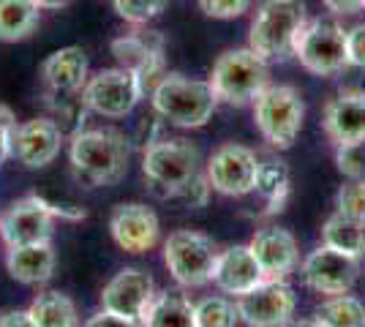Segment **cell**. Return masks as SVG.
I'll return each instance as SVG.
<instances>
[{"label": "cell", "instance_id": "cell-8", "mask_svg": "<svg viewBox=\"0 0 365 327\" xmlns=\"http://www.w3.org/2000/svg\"><path fill=\"white\" fill-rule=\"evenodd\" d=\"M292 55L314 77H338L349 68L346 31L335 19H311L297 36Z\"/></svg>", "mask_w": 365, "mask_h": 327}, {"label": "cell", "instance_id": "cell-26", "mask_svg": "<svg viewBox=\"0 0 365 327\" xmlns=\"http://www.w3.org/2000/svg\"><path fill=\"white\" fill-rule=\"evenodd\" d=\"M31 325L33 327H74L79 325V313H76L74 300L61 292V289H49L41 292L31 303Z\"/></svg>", "mask_w": 365, "mask_h": 327}, {"label": "cell", "instance_id": "cell-7", "mask_svg": "<svg viewBox=\"0 0 365 327\" xmlns=\"http://www.w3.org/2000/svg\"><path fill=\"white\" fill-rule=\"evenodd\" d=\"M215 259H218L215 243L207 234L194 229H178L164 243V265L175 284L182 289H202L213 284Z\"/></svg>", "mask_w": 365, "mask_h": 327}, {"label": "cell", "instance_id": "cell-32", "mask_svg": "<svg viewBox=\"0 0 365 327\" xmlns=\"http://www.w3.org/2000/svg\"><path fill=\"white\" fill-rule=\"evenodd\" d=\"M335 207H338V213L365 224V177L344 183L335 197Z\"/></svg>", "mask_w": 365, "mask_h": 327}, {"label": "cell", "instance_id": "cell-20", "mask_svg": "<svg viewBox=\"0 0 365 327\" xmlns=\"http://www.w3.org/2000/svg\"><path fill=\"white\" fill-rule=\"evenodd\" d=\"M262 281H264V273H262L251 246H232L227 251H218L213 284L224 295L240 297L251 292Z\"/></svg>", "mask_w": 365, "mask_h": 327}, {"label": "cell", "instance_id": "cell-40", "mask_svg": "<svg viewBox=\"0 0 365 327\" xmlns=\"http://www.w3.org/2000/svg\"><path fill=\"white\" fill-rule=\"evenodd\" d=\"M28 327L31 325V313L28 311H9V313H0V327ZM33 327V325H31Z\"/></svg>", "mask_w": 365, "mask_h": 327}, {"label": "cell", "instance_id": "cell-18", "mask_svg": "<svg viewBox=\"0 0 365 327\" xmlns=\"http://www.w3.org/2000/svg\"><path fill=\"white\" fill-rule=\"evenodd\" d=\"M322 128L335 147L365 145V90H341L324 104Z\"/></svg>", "mask_w": 365, "mask_h": 327}, {"label": "cell", "instance_id": "cell-12", "mask_svg": "<svg viewBox=\"0 0 365 327\" xmlns=\"http://www.w3.org/2000/svg\"><path fill=\"white\" fill-rule=\"evenodd\" d=\"M257 153L251 147H245V145L227 142L210 156L205 175H207L213 191H218V194H224V197H245V194H254V188H257Z\"/></svg>", "mask_w": 365, "mask_h": 327}, {"label": "cell", "instance_id": "cell-17", "mask_svg": "<svg viewBox=\"0 0 365 327\" xmlns=\"http://www.w3.org/2000/svg\"><path fill=\"white\" fill-rule=\"evenodd\" d=\"M112 55L118 58L123 68H131L145 90L153 88L158 79L164 77V36L155 31L148 33H128L112 41Z\"/></svg>", "mask_w": 365, "mask_h": 327}, {"label": "cell", "instance_id": "cell-29", "mask_svg": "<svg viewBox=\"0 0 365 327\" xmlns=\"http://www.w3.org/2000/svg\"><path fill=\"white\" fill-rule=\"evenodd\" d=\"M49 109H52V120L61 125L63 134L71 140L76 131L85 128V120H88V104L82 93H55L49 90Z\"/></svg>", "mask_w": 365, "mask_h": 327}, {"label": "cell", "instance_id": "cell-15", "mask_svg": "<svg viewBox=\"0 0 365 327\" xmlns=\"http://www.w3.org/2000/svg\"><path fill=\"white\" fill-rule=\"evenodd\" d=\"M63 142L66 134L49 115L31 118L25 123H16L11 137V156L28 170H44L61 156Z\"/></svg>", "mask_w": 365, "mask_h": 327}, {"label": "cell", "instance_id": "cell-1", "mask_svg": "<svg viewBox=\"0 0 365 327\" xmlns=\"http://www.w3.org/2000/svg\"><path fill=\"white\" fill-rule=\"evenodd\" d=\"M68 161L82 186H115L128 172L131 140L118 128H82L71 137Z\"/></svg>", "mask_w": 365, "mask_h": 327}, {"label": "cell", "instance_id": "cell-13", "mask_svg": "<svg viewBox=\"0 0 365 327\" xmlns=\"http://www.w3.org/2000/svg\"><path fill=\"white\" fill-rule=\"evenodd\" d=\"M300 273L311 292L324 297L344 295L354 286V281L360 276V259L322 243L319 249L311 251L303 259Z\"/></svg>", "mask_w": 365, "mask_h": 327}, {"label": "cell", "instance_id": "cell-25", "mask_svg": "<svg viewBox=\"0 0 365 327\" xmlns=\"http://www.w3.org/2000/svg\"><path fill=\"white\" fill-rule=\"evenodd\" d=\"M41 9L33 0H0V41L16 44L36 33Z\"/></svg>", "mask_w": 365, "mask_h": 327}, {"label": "cell", "instance_id": "cell-19", "mask_svg": "<svg viewBox=\"0 0 365 327\" xmlns=\"http://www.w3.org/2000/svg\"><path fill=\"white\" fill-rule=\"evenodd\" d=\"M248 246L254 251L264 279H287L289 273H294V267L300 265L297 240L284 227H264V229H259Z\"/></svg>", "mask_w": 365, "mask_h": 327}, {"label": "cell", "instance_id": "cell-22", "mask_svg": "<svg viewBox=\"0 0 365 327\" xmlns=\"http://www.w3.org/2000/svg\"><path fill=\"white\" fill-rule=\"evenodd\" d=\"M91 63L82 47H63L55 49L44 63H41V77L44 85L55 93H82Z\"/></svg>", "mask_w": 365, "mask_h": 327}, {"label": "cell", "instance_id": "cell-10", "mask_svg": "<svg viewBox=\"0 0 365 327\" xmlns=\"http://www.w3.org/2000/svg\"><path fill=\"white\" fill-rule=\"evenodd\" d=\"M145 95L142 79L131 68H101L98 74L88 77L82 88V98L91 112L101 118H125Z\"/></svg>", "mask_w": 365, "mask_h": 327}, {"label": "cell", "instance_id": "cell-24", "mask_svg": "<svg viewBox=\"0 0 365 327\" xmlns=\"http://www.w3.org/2000/svg\"><path fill=\"white\" fill-rule=\"evenodd\" d=\"M289 186H292V172H289V164L284 158L259 161L257 188L254 191L267 202L264 213H281L284 210V204L289 199Z\"/></svg>", "mask_w": 365, "mask_h": 327}, {"label": "cell", "instance_id": "cell-11", "mask_svg": "<svg viewBox=\"0 0 365 327\" xmlns=\"http://www.w3.org/2000/svg\"><path fill=\"white\" fill-rule=\"evenodd\" d=\"M240 322L251 327H284L292 322L297 295L287 279H264L251 292L235 297Z\"/></svg>", "mask_w": 365, "mask_h": 327}, {"label": "cell", "instance_id": "cell-4", "mask_svg": "<svg viewBox=\"0 0 365 327\" xmlns=\"http://www.w3.org/2000/svg\"><path fill=\"white\" fill-rule=\"evenodd\" d=\"M58 216L82 221L85 210L82 207L71 210V207H63V204L58 207L55 202L44 199L41 194H28V197L11 202L0 213V240H3L6 249L28 246V243H46V240H52Z\"/></svg>", "mask_w": 365, "mask_h": 327}, {"label": "cell", "instance_id": "cell-3", "mask_svg": "<svg viewBox=\"0 0 365 327\" xmlns=\"http://www.w3.org/2000/svg\"><path fill=\"white\" fill-rule=\"evenodd\" d=\"M303 0H264L257 9L248 31V47L262 61H281L294 52V41L305 28Z\"/></svg>", "mask_w": 365, "mask_h": 327}, {"label": "cell", "instance_id": "cell-38", "mask_svg": "<svg viewBox=\"0 0 365 327\" xmlns=\"http://www.w3.org/2000/svg\"><path fill=\"white\" fill-rule=\"evenodd\" d=\"M327 11H333L335 16H349L357 14L365 6V0H322Z\"/></svg>", "mask_w": 365, "mask_h": 327}, {"label": "cell", "instance_id": "cell-14", "mask_svg": "<svg viewBox=\"0 0 365 327\" xmlns=\"http://www.w3.org/2000/svg\"><path fill=\"white\" fill-rule=\"evenodd\" d=\"M155 297V281L142 267H123L101 292V308L120 313L128 325H142L145 311Z\"/></svg>", "mask_w": 365, "mask_h": 327}, {"label": "cell", "instance_id": "cell-42", "mask_svg": "<svg viewBox=\"0 0 365 327\" xmlns=\"http://www.w3.org/2000/svg\"><path fill=\"white\" fill-rule=\"evenodd\" d=\"M363 9H365V6H363Z\"/></svg>", "mask_w": 365, "mask_h": 327}, {"label": "cell", "instance_id": "cell-21", "mask_svg": "<svg viewBox=\"0 0 365 327\" xmlns=\"http://www.w3.org/2000/svg\"><path fill=\"white\" fill-rule=\"evenodd\" d=\"M58 265V254L52 249V243H28V246H11L6 251V267L9 276L16 284L25 286H41L55 276Z\"/></svg>", "mask_w": 365, "mask_h": 327}, {"label": "cell", "instance_id": "cell-31", "mask_svg": "<svg viewBox=\"0 0 365 327\" xmlns=\"http://www.w3.org/2000/svg\"><path fill=\"white\" fill-rule=\"evenodd\" d=\"M115 11L120 19L131 25H148L150 19L161 14L169 6V0H112Z\"/></svg>", "mask_w": 365, "mask_h": 327}, {"label": "cell", "instance_id": "cell-27", "mask_svg": "<svg viewBox=\"0 0 365 327\" xmlns=\"http://www.w3.org/2000/svg\"><path fill=\"white\" fill-rule=\"evenodd\" d=\"M322 243L341 251V254H349V256L360 259L365 254V224L335 210L322 227Z\"/></svg>", "mask_w": 365, "mask_h": 327}, {"label": "cell", "instance_id": "cell-39", "mask_svg": "<svg viewBox=\"0 0 365 327\" xmlns=\"http://www.w3.org/2000/svg\"><path fill=\"white\" fill-rule=\"evenodd\" d=\"M88 327H131V325L123 319L120 313L101 308V311L96 313V316H91V319H88Z\"/></svg>", "mask_w": 365, "mask_h": 327}, {"label": "cell", "instance_id": "cell-9", "mask_svg": "<svg viewBox=\"0 0 365 327\" xmlns=\"http://www.w3.org/2000/svg\"><path fill=\"white\" fill-rule=\"evenodd\" d=\"M199 172V147L188 140H153L142 156V175L161 197H172Z\"/></svg>", "mask_w": 365, "mask_h": 327}, {"label": "cell", "instance_id": "cell-5", "mask_svg": "<svg viewBox=\"0 0 365 327\" xmlns=\"http://www.w3.org/2000/svg\"><path fill=\"white\" fill-rule=\"evenodd\" d=\"M210 85L218 101L232 107H245L254 104L257 95L270 85V68L267 61H262L251 47L227 49L213 63Z\"/></svg>", "mask_w": 365, "mask_h": 327}, {"label": "cell", "instance_id": "cell-34", "mask_svg": "<svg viewBox=\"0 0 365 327\" xmlns=\"http://www.w3.org/2000/svg\"><path fill=\"white\" fill-rule=\"evenodd\" d=\"M251 9V0H199V11L210 19H235Z\"/></svg>", "mask_w": 365, "mask_h": 327}, {"label": "cell", "instance_id": "cell-6", "mask_svg": "<svg viewBox=\"0 0 365 327\" xmlns=\"http://www.w3.org/2000/svg\"><path fill=\"white\" fill-rule=\"evenodd\" d=\"M254 120L264 142L287 150L300 137L305 120V101L292 85H267L254 101Z\"/></svg>", "mask_w": 365, "mask_h": 327}, {"label": "cell", "instance_id": "cell-28", "mask_svg": "<svg viewBox=\"0 0 365 327\" xmlns=\"http://www.w3.org/2000/svg\"><path fill=\"white\" fill-rule=\"evenodd\" d=\"M311 322L324 327H365V303L351 297L349 292L333 295L317 306Z\"/></svg>", "mask_w": 365, "mask_h": 327}, {"label": "cell", "instance_id": "cell-16", "mask_svg": "<svg viewBox=\"0 0 365 327\" xmlns=\"http://www.w3.org/2000/svg\"><path fill=\"white\" fill-rule=\"evenodd\" d=\"M109 232L125 254H148L158 246L161 224L148 204L120 202L109 213Z\"/></svg>", "mask_w": 365, "mask_h": 327}, {"label": "cell", "instance_id": "cell-33", "mask_svg": "<svg viewBox=\"0 0 365 327\" xmlns=\"http://www.w3.org/2000/svg\"><path fill=\"white\" fill-rule=\"evenodd\" d=\"M210 191H213V186H210V180H207V175H194L191 180H185L169 199H178V202H182L185 207H202V204H207V197H210Z\"/></svg>", "mask_w": 365, "mask_h": 327}, {"label": "cell", "instance_id": "cell-23", "mask_svg": "<svg viewBox=\"0 0 365 327\" xmlns=\"http://www.w3.org/2000/svg\"><path fill=\"white\" fill-rule=\"evenodd\" d=\"M142 325L148 327H194V303L182 292H155Z\"/></svg>", "mask_w": 365, "mask_h": 327}, {"label": "cell", "instance_id": "cell-30", "mask_svg": "<svg viewBox=\"0 0 365 327\" xmlns=\"http://www.w3.org/2000/svg\"><path fill=\"white\" fill-rule=\"evenodd\" d=\"M237 322V303L229 297L213 295L194 303V327H235Z\"/></svg>", "mask_w": 365, "mask_h": 327}, {"label": "cell", "instance_id": "cell-35", "mask_svg": "<svg viewBox=\"0 0 365 327\" xmlns=\"http://www.w3.org/2000/svg\"><path fill=\"white\" fill-rule=\"evenodd\" d=\"M365 145H349V147H338V170L341 175H346L349 180H360L365 177V153H363Z\"/></svg>", "mask_w": 365, "mask_h": 327}, {"label": "cell", "instance_id": "cell-36", "mask_svg": "<svg viewBox=\"0 0 365 327\" xmlns=\"http://www.w3.org/2000/svg\"><path fill=\"white\" fill-rule=\"evenodd\" d=\"M16 128V115L9 104H0V170L11 158V137Z\"/></svg>", "mask_w": 365, "mask_h": 327}, {"label": "cell", "instance_id": "cell-41", "mask_svg": "<svg viewBox=\"0 0 365 327\" xmlns=\"http://www.w3.org/2000/svg\"><path fill=\"white\" fill-rule=\"evenodd\" d=\"M41 11H58V9H66L71 0H33Z\"/></svg>", "mask_w": 365, "mask_h": 327}, {"label": "cell", "instance_id": "cell-37", "mask_svg": "<svg viewBox=\"0 0 365 327\" xmlns=\"http://www.w3.org/2000/svg\"><path fill=\"white\" fill-rule=\"evenodd\" d=\"M346 58H349V66L365 68V22L346 31Z\"/></svg>", "mask_w": 365, "mask_h": 327}, {"label": "cell", "instance_id": "cell-2", "mask_svg": "<svg viewBox=\"0 0 365 327\" xmlns=\"http://www.w3.org/2000/svg\"><path fill=\"white\" fill-rule=\"evenodd\" d=\"M153 112L178 128H202L218 107L210 79H191L182 74H164L150 88Z\"/></svg>", "mask_w": 365, "mask_h": 327}]
</instances>
